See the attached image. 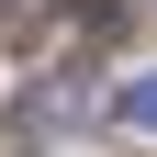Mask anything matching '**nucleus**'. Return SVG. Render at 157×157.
<instances>
[{
  "label": "nucleus",
  "instance_id": "nucleus-1",
  "mask_svg": "<svg viewBox=\"0 0 157 157\" xmlns=\"http://www.w3.org/2000/svg\"><path fill=\"white\" fill-rule=\"evenodd\" d=\"M112 124H135V135H157V67H146V78H124V90H112Z\"/></svg>",
  "mask_w": 157,
  "mask_h": 157
}]
</instances>
